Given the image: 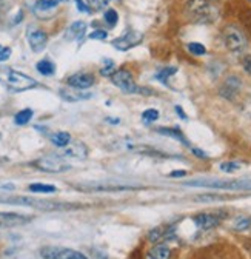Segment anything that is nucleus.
<instances>
[{
	"instance_id": "f257e3e1",
	"label": "nucleus",
	"mask_w": 251,
	"mask_h": 259,
	"mask_svg": "<svg viewBox=\"0 0 251 259\" xmlns=\"http://www.w3.org/2000/svg\"><path fill=\"white\" fill-rule=\"evenodd\" d=\"M0 202L20 205V207H33L43 211H59V210H76L80 205L67 204V202H54V201H43L31 196H10V194H0Z\"/></svg>"
},
{
	"instance_id": "f03ea898",
	"label": "nucleus",
	"mask_w": 251,
	"mask_h": 259,
	"mask_svg": "<svg viewBox=\"0 0 251 259\" xmlns=\"http://www.w3.org/2000/svg\"><path fill=\"white\" fill-rule=\"evenodd\" d=\"M185 14L196 23H213L219 11L210 0H188L185 4Z\"/></svg>"
},
{
	"instance_id": "7ed1b4c3",
	"label": "nucleus",
	"mask_w": 251,
	"mask_h": 259,
	"mask_svg": "<svg viewBox=\"0 0 251 259\" xmlns=\"http://www.w3.org/2000/svg\"><path fill=\"white\" fill-rule=\"evenodd\" d=\"M0 82L14 93L26 91V90L37 87V82L33 77H29L20 71H16L13 68H7V67H0Z\"/></svg>"
},
{
	"instance_id": "20e7f679",
	"label": "nucleus",
	"mask_w": 251,
	"mask_h": 259,
	"mask_svg": "<svg viewBox=\"0 0 251 259\" xmlns=\"http://www.w3.org/2000/svg\"><path fill=\"white\" fill-rule=\"evenodd\" d=\"M186 187H202L213 190H251V179H197L185 182Z\"/></svg>"
},
{
	"instance_id": "39448f33",
	"label": "nucleus",
	"mask_w": 251,
	"mask_h": 259,
	"mask_svg": "<svg viewBox=\"0 0 251 259\" xmlns=\"http://www.w3.org/2000/svg\"><path fill=\"white\" fill-rule=\"evenodd\" d=\"M73 187L83 193H116V191H127V190L137 188L133 185H120L113 182H80V184H74Z\"/></svg>"
},
{
	"instance_id": "423d86ee",
	"label": "nucleus",
	"mask_w": 251,
	"mask_h": 259,
	"mask_svg": "<svg viewBox=\"0 0 251 259\" xmlns=\"http://www.w3.org/2000/svg\"><path fill=\"white\" fill-rule=\"evenodd\" d=\"M222 36H224V44L230 51L240 53L246 48V37L240 28H237L234 25H228V26H225Z\"/></svg>"
},
{
	"instance_id": "0eeeda50",
	"label": "nucleus",
	"mask_w": 251,
	"mask_h": 259,
	"mask_svg": "<svg viewBox=\"0 0 251 259\" xmlns=\"http://www.w3.org/2000/svg\"><path fill=\"white\" fill-rule=\"evenodd\" d=\"M33 165L37 170L46 171V173H64L71 168L70 164H67L65 160H62L60 156H43L39 157L37 160L33 162Z\"/></svg>"
},
{
	"instance_id": "6e6552de",
	"label": "nucleus",
	"mask_w": 251,
	"mask_h": 259,
	"mask_svg": "<svg viewBox=\"0 0 251 259\" xmlns=\"http://www.w3.org/2000/svg\"><path fill=\"white\" fill-rule=\"evenodd\" d=\"M40 256L43 259H88L83 253L76 251L68 247L46 245L40 248Z\"/></svg>"
},
{
	"instance_id": "1a4fd4ad",
	"label": "nucleus",
	"mask_w": 251,
	"mask_h": 259,
	"mask_svg": "<svg viewBox=\"0 0 251 259\" xmlns=\"http://www.w3.org/2000/svg\"><path fill=\"white\" fill-rule=\"evenodd\" d=\"M111 82L116 87H119L123 93H127V94H136V93L142 91L136 85V82L133 79V74L130 71H127V70H119V71H116L111 76Z\"/></svg>"
},
{
	"instance_id": "9d476101",
	"label": "nucleus",
	"mask_w": 251,
	"mask_h": 259,
	"mask_svg": "<svg viewBox=\"0 0 251 259\" xmlns=\"http://www.w3.org/2000/svg\"><path fill=\"white\" fill-rule=\"evenodd\" d=\"M143 39V34L139 31H128L127 34L119 37V39H114L113 40V47L120 50V51H127L136 45H139Z\"/></svg>"
},
{
	"instance_id": "9b49d317",
	"label": "nucleus",
	"mask_w": 251,
	"mask_h": 259,
	"mask_svg": "<svg viewBox=\"0 0 251 259\" xmlns=\"http://www.w3.org/2000/svg\"><path fill=\"white\" fill-rule=\"evenodd\" d=\"M240 88H242L240 79L237 76H230L225 79V82L222 83L219 93H221V96L228 101H236V97L240 94Z\"/></svg>"
},
{
	"instance_id": "f8f14e48",
	"label": "nucleus",
	"mask_w": 251,
	"mask_h": 259,
	"mask_svg": "<svg viewBox=\"0 0 251 259\" xmlns=\"http://www.w3.org/2000/svg\"><path fill=\"white\" fill-rule=\"evenodd\" d=\"M29 221H31V218L26 216V214L0 211V229H11V227L25 225V224H28Z\"/></svg>"
},
{
	"instance_id": "ddd939ff",
	"label": "nucleus",
	"mask_w": 251,
	"mask_h": 259,
	"mask_svg": "<svg viewBox=\"0 0 251 259\" xmlns=\"http://www.w3.org/2000/svg\"><path fill=\"white\" fill-rule=\"evenodd\" d=\"M48 42V36L46 32L42 29H31L28 31V44L34 53H40L45 50Z\"/></svg>"
},
{
	"instance_id": "4468645a",
	"label": "nucleus",
	"mask_w": 251,
	"mask_h": 259,
	"mask_svg": "<svg viewBox=\"0 0 251 259\" xmlns=\"http://www.w3.org/2000/svg\"><path fill=\"white\" fill-rule=\"evenodd\" d=\"M60 97L67 102H80V101H86L91 97V93L88 91H82L79 88H60Z\"/></svg>"
},
{
	"instance_id": "2eb2a0df",
	"label": "nucleus",
	"mask_w": 251,
	"mask_h": 259,
	"mask_svg": "<svg viewBox=\"0 0 251 259\" xmlns=\"http://www.w3.org/2000/svg\"><path fill=\"white\" fill-rule=\"evenodd\" d=\"M68 85L79 90H86L94 85V76L91 73H76L68 77Z\"/></svg>"
},
{
	"instance_id": "dca6fc26",
	"label": "nucleus",
	"mask_w": 251,
	"mask_h": 259,
	"mask_svg": "<svg viewBox=\"0 0 251 259\" xmlns=\"http://www.w3.org/2000/svg\"><path fill=\"white\" fill-rule=\"evenodd\" d=\"M194 224L200 230H211L221 224V218H217L216 214L211 213H200L194 216Z\"/></svg>"
},
{
	"instance_id": "f3484780",
	"label": "nucleus",
	"mask_w": 251,
	"mask_h": 259,
	"mask_svg": "<svg viewBox=\"0 0 251 259\" xmlns=\"http://www.w3.org/2000/svg\"><path fill=\"white\" fill-rule=\"evenodd\" d=\"M88 154V148L80 144V142H71L70 145H67L59 156L60 157H73V159H85Z\"/></svg>"
},
{
	"instance_id": "a211bd4d",
	"label": "nucleus",
	"mask_w": 251,
	"mask_h": 259,
	"mask_svg": "<svg viewBox=\"0 0 251 259\" xmlns=\"http://www.w3.org/2000/svg\"><path fill=\"white\" fill-rule=\"evenodd\" d=\"M57 5H59L57 0H37L34 4V13L39 17H48L56 11Z\"/></svg>"
},
{
	"instance_id": "6ab92c4d",
	"label": "nucleus",
	"mask_w": 251,
	"mask_h": 259,
	"mask_svg": "<svg viewBox=\"0 0 251 259\" xmlns=\"http://www.w3.org/2000/svg\"><path fill=\"white\" fill-rule=\"evenodd\" d=\"M171 257V250L168 245H164V244H159L153 247L151 250H148L145 259H170Z\"/></svg>"
},
{
	"instance_id": "aec40b11",
	"label": "nucleus",
	"mask_w": 251,
	"mask_h": 259,
	"mask_svg": "<svg viewBox=\"0 0 251 259\" xmlns=\"http://www.w3.org/2000/svg\"><path fill=\"white\" fill-rule=\"evenodd\" d=\"M85 29H86V23L85 22H74L65 34V39L67 40H79L82 39V36L85 34Z\"/></svg>"
},
{
	"instance_id": "412c9836",
	"label": "nucleus",
	"mask_w": 251,
	"mask_h": 259,
	"mask_svg": "<svg viewBox=\"0 0 251 259\" xmlns=\"http://www.w3.org/2000/svg\"><path fill=\"white\" fill-rule=\"evenodd\" d=\"M51 142H53V145H56L59 148H65L67 145L71 144V136L67 132H59L51 136Z\"/></svg>"
},
{
	"instance_id": "4be33fe9",
	"label": "nucleus",
	"mask_w": 251,
	"mask_h": 259,
	"mask_svg": "<svg viewBox=\"0 0 251 259\" xmlns=\"http://www.w3.org/2000/svg\"><path fill=\"white\" fill-rule=\"evenodd\" d=\"M158 133L161 135H165V136H170V138H174L177 141H180L183 145H188V141L186 138L182 135V132L179 128H158Z\"/></svg>"
},
{
	"instance_id": "5701e85b",
	"label": "nucleus",
	"mask_w": 251,
	"mask_h": 259,
	"mask_svg": "<svg viewBox=\"0 0 251 259\" xmlns=\"http://www.w3.org/2000/svg\"><path fill=\"white\" fill-rule=\"evenodd\" d=\"M36 68L37 71L42 74V76H53L56 73V67H54V63L48 59H43L40 62H37L36 65Z\"/></svg>"
},
{
	"instance_id": "b1692460",
	"label": "nucleus",
	"mask_w": 251,
	"mask_h": 259,
	"mask_svg": "<svg viewBox=\"0 0 251 259\" xmlns=\"http://www.w3.org/2000/svg\"><path fill=\"white\" fill-rule=\"evenodd\" d=\"M31 117H33V110L25 108L14 116V122H16V125H26L31 120Z\"/></svg>"
},
{
	"instance_id": "393cba45",
	"label": "nucleus",
	"mask_w": 251,
	"mask_h": 259,
	"mask_svg": "<svg viewBox=\"0 0 251 259\" xmlns=\"http://www.w3.org/2000/svg\"><path fill=\"white\" fill-rule=\"evenodd\" d=\"M29 191H33V193H56L57 188L54 185H48V184H31L29 187Z\"/></svg>"
},
{
	"instance_id": "a878e982",
	"label": "nucleus",
	"mask_w": 251,
	"mask_h": 259,
	"mask_svg": "<svg viewBox=\"0 0 251 259\" xmlns=\"http://www.w3.org/2000/svg\"><path fill=\"white\" fill-rule=\"evenodd\" d=\"M234 230L236 232H246L251 230V218H239L234 222Z\"/></svg>"
},
{
	"instance_id": "bb28decb",
	"label": "nucleus",
	"mask_w": 251,
	"mask_h": 259,
	"mask_svg": "<svg viewBox=\"0 0 251 259\" xmlns=\"http://www.w3.org/2000/svg\"><path fill=\"white\" fill-rule=\"evenodd\" d=\"M114 68H116L114 62H113L111 59H105V60H104V65H102V68H101V74H102V76H113V74L116 73Z\"/></svg>"
},
{
	"instance_id": "cd10ccee",
	"label": "nucleus",
	"mask_w": 251,
	"mask_h": 259,
	"mask_svg": "<svg viewBox=\"0 0 251 259\" xmlns=\"http://www.w3.org/2000/svg\"><path fill=\"white\" fill-rule=\"evenodd\" d=\"M176 73H177V68H176V67H168V68H164V70H161L158 74H156V77H158L161 82L167 83V79H168L170 76L176 74Z\"/></svg>"
},
{
	"instance_id": "c85d7f7f",
	"label": "nucleus",
	"mask_w": 251,
	"mask_h": 259,
	"mask_svg": "<svg viewBox=\"0 0 251 259\" xmlns=\"http://www.w3.org/2000/svg\"><path fill=\"white\" fill-rule=\"evenodd\" d=\"M188 51H190L193 56H204L207 53V48L202 44L191 42V44H188Z\"/></svg>"
},
{
	"instance_id": "c756f323",
	"label": "nucleus",
	"mask_w": 251,
	"mask_h": 259,
	"mask_svg": "<svg viewBox=\"0 0 251 259\" xmlns=\"http://www.w3.org/2000/svg\"><path fill=\"white\" fill-rule=\"evenodd\" d=\"M240 111L243 116L251 119V96H245L240 102Z\"/></svg>"
},
{
	"instance_id": "7c9ffc66",
	"label": "nucleus",
	"mask_w": 251,
	"mask_h": 259,
	"mask_svg": "<svg viewBox=\"0 0 251 259\" xmlns=\"http://www.w3.org/2000/svg\"><path fill=\"white\" fill-rule=\"evenodd\" d=\"M142 119H143V122H146V123L156 122V120L159 119V111H158V110H154V108L145 110V111L142 113Z\"/></svg>"
},
{
	"instance_id": "2f4dec72",
	"label": "nucleus",
	"mask_w": 251,
	"mask_h": 259,
	"mask_svg": "<svg viewBox=\"0 0 251 259\" xmlns=\"http://www.w3.org/2000/svg\"><path fill=\"white\" fill-rule=\"evenodd\" d=\"M239 170H240V164H237V162H224V164H221V171L224 173H234Z\"/></svg>"
},
{
	"instance_id": "473e14b6",
	"label": "nucleus",
	"mask_w": 251,
	"mask_h": 259,
	"mask_svg": "<svg viewBox=\"0 0 251 259\" xmlns=\"http://www.w3.org/2000/svg\"><path fill=\"white\" fill-rule=\"evenodd\" d=\"M104 19H105V22H107L110 26H114V25L117 23V19H119V17H117V13H116L114 10H107Z\"/></svg>"
},
{
	"instance_id": "72a5a7b5",
	"label": "nucleus",
	"mask_w": 251,
	"mask_h": 259,
	"mask_svg": "<svg viewBox=\"0 0 251 259\" xmlns=\"http://www.w3.org/2000/svg\"><path fill=\"white\" fill-rule=\"evenodd\" d=\"M108 36V32L104 31V29H96V31H92L91 34H89V39H94V40H105Z\"/></svg>"
},
{
	"instance_id": "f704fd0d",
	"label": "nucleus",
	"mask_w": 251,
	"mask_h": 259,
	"mask_svg": "<svg viewBox=\"0 0 251 259\" xmlns=\"http://www.w3.org/2000/svg\"><path fill=\"white\" fill-rule=\"evenodd\" d=\"M240 62H242V67H243V70L251 76V56L249 54H245L242 59H240Z\"/></svg>"
},
{
	"instance_id": "c9c22d12",
	"label": "nucleus",
	"mask_w": 251,
	"mask_h": 259,
	"mask_svg": "<svg viewBox=\"0 0 251 259\" xmlns=\"http://www.w3.org/2000/svg\"><path fill=\"white\" fill-rule=\"evenodd\" d=\"M10 56H11V48L0 45V62L8 60V59H10Z\"/></svg>"
},
{
	"instance_id": "e433bc0d",
	"label": "nucleus",
	"mask_w": 251,
	"mask_h": 259,
	"mask_svg": "<svg viewBox=\"0 0 251 259\" xmlns=\"http://www.w3.org/2000/svg\"><path fill=\"white\" fill-rule=\"evenodd\" d=\"M16 185L11 182H0V193H8V191H14Z\"/></svg>"
},
{
	"instance_id": "4c0bfd02",
	"label": "nucleus",
	"mask_w": 251,
	"mask_h": 259,
	"mask_svg": "<svg viewBox=\"0 0 251 259\" xmlns=\"http://www.w3.org/2000/svg\"><path fill=\"white\" fill-rule=\"evenodd\" d=\"M242 20H243V23H245V26L249 29V32H251V11H246L245 14H243V17H242Z\"/></svg>"
},
{
	"instance_id": "58836bf2",
	"label": "nucleus",
	"mask_w": 251,
	"mask_h": 259,
	"mask_svg": "<svg viewBox=\"0 0 251 259\" xmlns=\"http://www.w3.org/2000/svg\"><path fill=\"white\" fill-rule=\"evenodd\" d=\"M76 2H77V10L79 11H83V13H89L91 10L83 4V0H76Z\"/></svg>"
},
{
	"instance_id": "ea45409f",
	"label": "nucleus",
	"mask_w": 251,
	"mask_h": 259,
	"mask_svg": "<svg viewBox=\"0 0 251 259\" xmlns=\"http://www.w3.org/2000/svg\"><path fill=\"white\" fill-rule=\"evenodd\" d=\"M197 201H217V199H222L221 196H199L196 198Z\"/></svg>"
},
{
	"instance_id": "a19ab883",
	"label": "nucleus",
	"mask_w": 251,
	"mask_h": 259,
	"mask_svg": "<svg viewBox=\"0 0 251 259\" xmlns=\"http://www.w3.org/2000/svg\"><path fill=\"white\" fill-rule=\"evenodd\" d=\"M191 151H193L197 157H200V159H207V154H205L202 150H199V148H191Z\"/></svg>"
},
{
	"instance_id": "79ce46f5",
	"label": "nucleus",
	"mask_w": 251,
	"mask_h": 259,
	"mask_svg": "<svg viewBox=\"0 0 251 259\" xmlns=\"http://www.w3.org/2000/svg\"><path fill=\"white\" fill-rule=\"evenodd\" d=\"M170 176H171V178H183V176H186V171H183V170H177V171H173Z\"/></svg>"
},
{
	"instance_id": "37998d69",
	"label": "nucleus",
	"mask_w": 251,
	"mask_h": 259,
	"mask_svg": "<svg viewBox=\"0 0 251 259\" xmlns=\"http://www.w3.org/2000/svg\"><path fill=\"white\" fill-rule=\"evenodd\" d=\"M176 113H177V114H179V116H180V117H182V119H185V120H186V119H188V117H186V114H185V113H183V110H182V108H180V107H179V105H177V107H176Z\"/></svg>"
},
{
	"instance_id": "c03bdc74",
	"label": "nucleus",
	"mask_w": 251,
	"mask_h": 259,
	"mask_svg": "<svg viewBox=\"0 0 251 259\" xmlns=\"http://www.w3.org/2000/svg\"><path fill=\"white\" fill-rule=\"evenodd\" d=\"M57 2H67V0H57Z\"/></svg>"
},
{
	"instance_id": "a18cd8bd",
	"label": "nucleus",
	"mask_w": 251,
	"mask_h": 259,
	"mask_svg": "<svg viewBox=\"0 0 251 259\" xmlns=\"http://www.w3.org/2000/svg\"><path fill=\"white\" fill-rule=\"evenodd\" d=\"M249 2H251V0H249Z\"/></svg>"
}]
</instances>
